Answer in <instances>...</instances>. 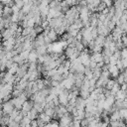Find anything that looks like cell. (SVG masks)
Listing matches in <instances>:
<instances>
[{
	"instance_id": "6da1fadb",
	"label": "cell",
	"mask_w": 127,
	"mask_h": 127,
	"mask_svg": "<svg viewBox=\"0 0 127 127\" xmlns=\"http://www.w3.org/2000/svg\"><path fill=\"white\" fill-rule=\"evenodd\" d=\"M2 110H3V113H4L5 115H10V114L15 110V106H14L13 102L10 100V101L5 102V103L2 105Z\"/></svg>"
}]
</instances>
